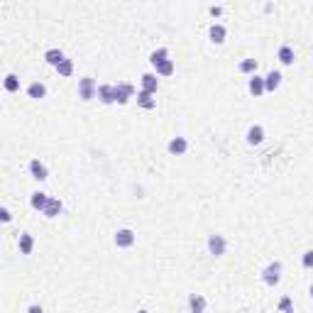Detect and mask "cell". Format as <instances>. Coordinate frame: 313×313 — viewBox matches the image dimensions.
I'll return each instance as SVG.
<instances>
[{
    "label": "cell",
    "mask_w": 313,
    "mask_h": 313,
    "mask_svg": "<svg viewBox=\"0 0 313 313\" xmlns=\"http://www.w3.org/2000/svg\"><path fill=\"white\" fill-rule=\"evenodd\" d=\"M279 311H281V313H294V303H291V298H289V296H281V301H279Z\"/></svg>",
    "instance_id": "4316f807"
},
{
    "label": "cell",
    "mask_w": 313,
    "mask_h": 313,
    "mask_svg": "<svg viewBox=\"0 0 313 313\" xmlns=\"http://www.w3.org/2000/svg\"><path fill=\"white\" fill-rule=\"evenodd\" d=\"M132 96H135V86H132V83H128V81H120V83H115V103L125 105V103H128Z\"/></svg>",
    "instance_id": "277c9868"
},
{
    "label": "cell",
    "mask_w": 313,
    "mask_h": 313,
    "mask_svg": "<svg viewBox=\"0 0 313 313\" xmlns=\"http://www.w3.org/2000/svg\"><path fill=\"white\" fill-rule=\"evenodd\" d=\"M308 291H311V298H313V284H311V289H308Z\"/></svg>",
    "instance_id": "1f68e13d"
},
{
    "label": "cell",
    "mask_w": 313,
    "mask_h": 313,
    "mask_svg": "<svg viewBox=\"0 0 313 313\" xmlns=\"http://www.w3.org/2000/svg\"><path fill=\"white\" fill-rule=\"evenodd\" d=\"M247 145H262V140H264V128H262V125H252V128H249L247 130Z\"/></svg>",
    "instance_id": "52a82bcc"
},
{
    "label": "cell",
    "mask_w": 313,
    "mask_h": 313,
    "mask_svg": "<svg viewBox=\"0 0 313 313\" xmlns=\"http://www.w3.org/2000/svg\"><path fill=\"white\" fill-rule=\"evenodd\" d=\"M301 264H303L306 269H313V249H306V252H303V257H301Z\"/></svg>",
    "instance_id": "83f0119b"
},
{
    "label": "cell",
    "mask_w": 313,
    "mask_h": 313,
    "mask_svg": "<svg viewBox=\"0 0 313 313\" xmlns=\"http://www.w3.org/2000/svg\"><path fill=\"white\" fill-rule=\"evenodd\" d=\"M30 174H32V179H37V181H47V179H49V171H47V166H44L39 159H32V162H30Z\"/></svg>",
    "instance_id": "30bf717a"
},
{
    "label": "cell",
    "mask_w": 313,
    "mask_h": 313,
    "mask_svg": "<svg viewBox=\"0 0 313 313\" xmlns=\"http://www.w3.org/2000/svg\"><path fill=\"white\" fill-rule=\"evenodd\" d=\"M208 37H211V42H213V44H223V42H225V37H228V30H225V25H220V22L211 25V30H208Z\"/></svg>",
    "instance_id": "9c48e42d"
},
{
    "label": "cell",
    "mask_w": 313,
    "mask_h": 313,
    "mask_svg": "<svg viewBox=\"0 0 313 313\" xmlns=\"http://www.w3.org/2000/svg\"><path fill=\"white\" fill-rule=\"evenodd\" d=\"M247 88H249V93H252L255 98H260L262 93H264V76H249V83H247Z\"/></svg>",
    "instance_id": "8fae6325"
},
{
    "label": "cell",
    "mask_w": 313,
    "mask_h": 313,
    "mask_svg": "<svg viewBox=\"0 0 313 313\" xmlns=\"http://www.w3.org/2000/svg\"><path fill=\"white\" fill-rule=\"evenodd\" d=\"M113 240H115V247L128 249V247H132V245H135V240H137V237H135V232H132L130 228H120V230L115 232V237H113Z\"/></svg>",
    "instance_id": "5b68a950"
},
{
    "label": "cell",
    "mask_w": 313,
    "mask_h": 313,
    "mask_svg": "<svg viewBox=\"0 0 313 313\" xmlns=\"http://www.w3.org/2000/svg\"><path fill=\"white\" fill-rule=\"evenodd\" d=\"M96 96H98V86H96V81H93L91 76L81 79V81H79V98H81V100H93Z\"/></svg>",
    "instance_id": "3957f363"
},
{
    "label": "cell",
    "mask_w": 313,
    "mask_h": 313,
    "mask_svg": "<svg viewBox=\"0 0 313 313\" xmlns=\"http://www.w3.org/2000/svg\"><path fill=\"white\" fill-rule=\"evenodd\" d=\"M157 88H159L157 76H154V74H145V76H142V91H147V93H157Z\"/></svg>",
    "instance_id": "44dd1931"
},
{
    "label": "cell",
    "mask_w": 313,
    "mask_h": 313,
    "mask_svg": "<svg viewBox=\"0 0 313 313\" xmlns=\"http://www.w3.org/2000/svg\"><path fill=\"white\" fill-rule=\"evenodd\" d=\"M169 59V51L162 47V49H157V51H152V56H149V61H152V66H159L162 61H166Z\"/></svg>",
    "instance_id": "d4e9b609"
},
{
    "label": "cell",
    "mask_w": 313,
    "mask_h": 313,
    "mask_svg": "<svg viewBox=\"0 0 313 313\" xmlns=\"http://www.w3.org/2000/svg\"><path fill=\"white\" fill-rule=\"evenodd\" d=\"M137 105H140V108H145V110H152V108H157V98H154V93L140 91V93H137Z\"/></svg>",
    "instance_id": "9a60e30c"
},
{
    "label": "cell",
    "mask_w": 313,
    "mask_h": 313,
    "mask_svg": "<svg viewBox=\"0 0 313 313\" xmlns=\"http://www.w3.org/2000/svg\"><path fill=\"white\" fill-rule=\"evenodd\" d=\"M17 245H20V252H22V255H32V249H34V237H32L30 232H22L20 240H17Z\"/></svg>",
    "instance_id": "2e32d148"
},
{
    "label": "cell",
    "mask_w": 313,
    "mask_h": 313,
    "mask_svg": "<svg viewBox=\"0 0 313 313\" xmlns=\"http://www.w3.org/2000/svg\"><path fill=\"white\" fill-rule=\"evenodd\" d=\"M137 313H149V311H145V308H142V311H137Z\"/></svg>",
    "instance_id": "d6a6232c"
},
{
    "label": "cell",
    "mask_w": 313,
    "mask_h": 313,
    "mask_svg": "<svg viewBox=\"0 0 313 313\" xmlns=\"http://www.w3.org/2000/svg\"><path fill=\"white\" fill-rule=\"evenodd\" d=\"M154 69H157V74H159V76H171V74H174V61H171V59H166V61H162V64H159V66H154Z\"/></svg>",
    "instance_id": "484cf974"
},
{
    "label": "cell",
    "mask_w": 313,
    "mask_h": 313,
    "mask_svg": "<svg viewBox=\"0 0 313 313\" xmlns=\"http://www.w3.org/2000/svg\"><path fill=\"white\" fill-rule=\"evenodd\" d=\"M240 71L242 74H257V59H242L240 61Z\"/></svg>",
    "instance_id": "603a6c76"
},
{
    "label": "cell",
    "mask_w": 313,
    "mask_h": 313,
    "mask_svg": "<svg viewBox=\"0 0 313 313\" xmlns=\"http://www.w3.org/2000/svg\"><path fill=\"white\" fill-rule=\"evenodd\" d=\"M279 83H281V74L279 71H269L267 76H264V91H277L279 88Z\"/></svg>",
    "instance_id": "ac0fdd59"
},
{
    "label": "cell",
    "mask_w": 313,
    "mask_h": 313,
    "mask_svg": "<svg viewBox=\"0 0 313 313\" xmlns=\"http://www.w3.org/2000/svg\"><path fill=\"white\" fill-rule=\"evenodd\" d=\"M27 313H44V308H42L39 303H32V306L27 308Z\"/></svg>",
    "instance_id": "f546056e"
},
{
    "label": "cell",
    "mask_w": 313,
    "mask_h": 313,
    "mask_svg": "<svg viewBox=\"0 0 313 313\" xmlns=\"http://www.w3.org/2000/svg\"><path fill=\"white\" fill-rule=\"evenodd\" d=\"M206 247H208V252L213 255V257H223L225 255V249H228V240L223 237V235H208V242H206Z\"/></svg>",
    "instance_id": "7a4b0ae2"
},
{
    "label": "cell",
    "mask_w": 313,
    "mask_h": 313,
    "mask_svg": "<svg viewBox=\"0 0 313 313\" xmlns=\"http://www.w3.org/2000/svg\"><path fill=\"white\" fill-rule=\"evenodd\" d=\"M49 198H51V196H47L44 191H34V194H32V198H30V206H32L34 211H42V213H44V208H47Z\"/></svg>",
    "instance_id": "4fadbf2b"
},
{
    "label": "cell",
    "mask_w": 313,
    "mask_h": 313,
    "mask_svg": "<svg viewBox=\"0 0 313 313\" xmlns=\"http://www.w3.org/2000/svg\"><path fill=\"white\" fill-rule=\"evenodd\" d=\"M277 59L281 61L284 66H291L296 56H294V49H291L289 44H281V47H279V51H277Z\"/></svg>",
    "instance_id": "5bb4252c"
},
{
    "label": "cell",
    "mask_w": 313,
    "mask_h": 313,
    "mask_svg": "<svg viewBox=\"0 0 313 313\" xmlns=\"http://www.w3.org/2000/svg\"><path fill=\"white\" fill-rule=\"evenodd\" d=\"M189 308H191V313H206V298L201 294H191L189 296Z\"/></svg>",
    "instance_id": "e0dca14e"
},
{
    "label": "cell",
    "mask_w": 313,
    "mask_h": 313,
    "mask_svg": "<svg viewBox=\"0 0 313 313\" xmlns=\"http://www.w3.org/2000/svg\"><path fill=\"white\" fill-rule=\"evenodd\" d=\"M220 13H223V8H220V5H211V15H213V17H218Z\"/></svg>",
    "instance_id": "4dcf8cb0"
},
{
    "label": "cell",
    "mask_w": 313,
    "mask_h": 313,
    "mask_svg": "<svg viewBox=\"0 0 313 313\" xmlns=\"http://www.w3.org/2000/svg\"><path fill=\"white\" fill-rule=\"evenodd\" d=\"M166 149H169V154L181 157V154H186V149H189V140H186V137H171Z\"/></svg>",
    "instance_id": "8992f818"
},
{
    "label": "cell",
    "mask_w": 313,
    "mask_h": 313,
    "mask_svg": "<svg viewBox=\"0 0 313 313\" xmlns=\"http://www.w3.org/2000/svg\"><path fill=\"white\" fill-rule=\"evenodd\" d=\"M0 220H3V223H10V220H13V213H10V211H8L5 206L0 208Z\"/></svg>",
    "instance_id": "f1b7e54d"
},
{
    "label": "cell",
    "mask_w": 313,
    "mask_h": 313,
    "mask_svg": "<svg viewBox=\"0 0 313 313\" xmlns=\"http://www.w3.org/2000/svg\"><path fill=\"white\" fill-rule=\"evenodd\" d=\"M56 74H59V76H71V74H74V61H71V59H64V61L56 66Z\"/></svg>",
    "instance_id": "cb8c5ba5"
},
{
    "label": "cell",
    "mask_w": 313,
    "mask_h": 313,
    "mask_svg": "<svg viewBox=\"0 0 313 313\" xmlns=\"http://www.w3.org/2000/svg\"><path fill=\"white\" fill-rule=\"evenodd\" d=\"M64 59H66V56H64V51H61L59 47H51V49H47V51H44V61H47V64H51L54 69H56Z\"/></svg>",
    "instance_id": "ba28073f"
},
{
    "label": "cell",
    "mask_w": 313,
    "mask_h": 313,
    "mask_svg": "<svg viewBox=\"0 0 313 313\" xmlns=\"http://www.w3.org/2000/svg\"><path fill=\"white\" fill-rule=\"evenodd\" d=\"M61 211H64V203H61L59 198H49V203H47V208H44V215H47V218H56Z\"/></svg>",
    "instance_id": "ffe728a7"
},
{
    "label": "cell",
    "mask_w": 313,
    "mask_h": 313,
    "mask_svg": "<svg viewBox=\"0 0 313 313\" xmlns=\"http://www.w3.org/2000/svg\"><path fill=\"white\" fill-rule=\"evenodd\" d=\"M3 86H5L8 93H17V91H20V79H17L15 74H8L5 81H3Z\"/></svg>",
    "instance_id": "7402d4cb"
},
{
    "label": "cell",
    "mask_w": 313,
    "mask_h": 313,
    "mask_svg": "<svg viewBox=\"0 0 313 313\" xmlns=\"http://www.w3.org/2000/svg\"><path fill=\"white\" fill-rule=\"evenodd\" d=\"M98 98H100V103H105V105L115 103V86H110V83L98 86Z\"/></svg>",
    "instance_id": "7c38bea8"
},
{
    "label": "cell",
    "mask_w": 313,
    "mask_h": 313,
    "mask_svg": "<svg viewBox=\"0 0 313 313\" xmlns=\"http://www.w3.org/2000/svg\"><path fill=\"white\" fill-rule=\"evenodd\" d=\"M27 96H30V98H34V100H39V98H44V96H47V86H44L42 81H34V83H30V86H27Z\"/></svg>",
    "instance_id": "d6986e66"
},
{
    "label": "cell",
    "mask_w": 313,
    "mask_h": 313,
    "mask_svg": "<svg viewBox=\"0 0 313 313\" xmlns=\"http://www.w3.org/2000/svg\"><path fill=\"white\" fill-rule=\"evenodd\" d=\"M281 262H272V264H267L264 267V272H262V281L267 284V286H277L279 281H281Z\"/></svg>",
    "instance_id": "6da1fadb"
}]
</instances>
